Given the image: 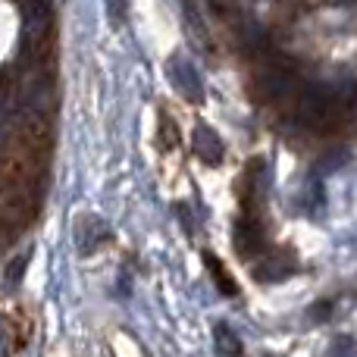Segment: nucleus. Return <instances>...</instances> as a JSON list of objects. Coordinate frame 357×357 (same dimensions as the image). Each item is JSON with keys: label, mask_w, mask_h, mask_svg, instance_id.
<instances>
[{"label": "nucleus", "mask_w": 357, "mask_h": 357, "mask_svg": "<svg viewBox=\"0 0 357 357\" xmlns=\"http://www.w3.org/2000/svg\"><path fill=\"white\" fill-rule=\"evenodd\" d=\"M298 113L307 126H317V129H326V126L335 123L339 116V100H335L333 91L326 88H304L301 98H298Z\"/></svg>", "instance_id": "nucleus-1"}, {"label": "nucleus", "mask_w": 357, "mask_h": 357, "mask_svg": "<svg viewBox=\"0 0 357 357\" xmlns=\"http://www.w3.org/2000/svg\"><path fill=\"white\" fill-rule=\"evenodd\" d=\"M266 188H270V178H266V169L260 160H254L251 167H248V176H245V195H241V201H245V216H257V210L264 207V195Z\"/></svg>", "instance_id": "nucleus-2"}, {"label": "nucleus", "mask_w": 357, "mask_h": 357, "mask_svg": "<svg viewBox=\"0 0 357 357\" xmlns=\"http://www.w3.org/2000/svg\"><path fill=\"white\" fill-rule=\"evenodd\" d=\"M264 226H260L257 216H241V222L235 226V248H238L241 257H254V254L264 251Z\"/></svg>", "instance_id": "nucleus-3"}, {"label": "nucleus", "mask_w": 357, "mask_h": 357, "mask_svg": "<svg viewBox=\"0 0 357 357\" xmlns=\"http://www.w3.org/2000/svg\"><path fill=\"white\" fill-rule=\"evenodd\" d=\"M191 144H195V154L201 157L204 163H220L222 160V144L207 126H197L195 135H191Z\"/></svg>", "instance_id": "nucleus-4"}, {"label": "nucleus", "mask_w": 357, "mask_h": 357, "mask_svg": "<svg viewBox=\"0 0 357 357\" xmlns=\"http://www.w3.org/2000/svg\"><path fill=\"white\" fill-rule=\"evenodd\" d=\"M169 73H173V82H176V88H178V91H182V94H185V98H191V100H201V85H197V75L191 73V69L185 66L182 60H176Z\"/></svg>", "instance_id": "nucleus-5"}, {"label": "nucleus", "mask_w": 357, "mask_h": 357, "mask_svg": "<svg viewBox=\"0 0 357 357\" xmlns=\"http://www.w3.org/2000/svg\"><path fill=\"white\" fill-rule=\"evenodd\" d=\"M266 270H257V279L260 282H276V279H285L289 273H295V260L289 254H279V257L266 260Z\"/></svg>", "instance_id": "nucleus-6"}, {"label": "nucleus", "mask_w": 357, "mask_h": 357, "mask_svg": "<svg viewBox=\"0 0 357 357\" xmlns=\"http://www.w3.org/2000/svg\"><path fill=\"white\" fill-rule=\"evenodd\" d=\"M204 260H207V266H210V273H213V279H216V285H222V291L226 295H235V282L229 279V273L222 270V264L213 257V254H204Z\"/></svg>", "instance_id": "nucleus-7"}, {"label": "nucleus", "mask_w": 357, "mask_h": 357, "mask_svg": "<svg viewBox=\"0 0 357 357\" xmlns=\"http://www.w3.org/2000/svg\"><path fill=\"white\" fill-rule=\"evenodd\" d=\"M216 348H220L222 354H229V357H238L241 354L238 339L232 335V329H229V326H216Z\"/></svg>", "instance_id": "nucleus-8"}, {"label": "nucleus", "mask_w": 357, "mask_h": 357, "mask_svg": "<svg viewBox=\"0 0 357 357\" xmlns=\"http://www.w3.org/2000/svg\"><path fill=\"white\" fill-rule=\"evenodd\" d=\"M25 264H29V254H22V257L13 260V264H10V273H6V282L16 285V279H22V273H25Z\"/></svg>", "instance_id": "nucleus-9"}]
</instances>
